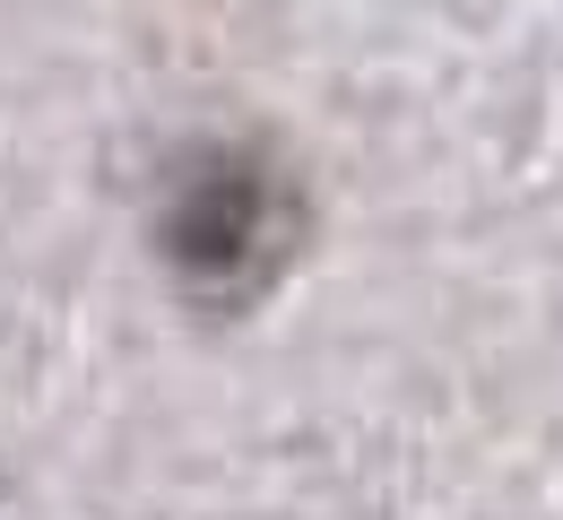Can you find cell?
Segmentation results:
<instances>
[{
    "label": "cell",
    "instance_id": "obj_1",
    "mask_svg": "<svg viewBox=\"0 0 563 520\" xmlns=\"http://www.w3.org/2000/svg\"><path fill=\"white\" fill-rule=\"evenodd\" d=\"M156 243H165V269L183 278L191 303H252L278 287V269L303 243V191L278 156L261 148H200L174 191H165V218H156Z\"/></svg>",
    "mask_w": 563,
    "mask_h": 520
}]
</instances>
